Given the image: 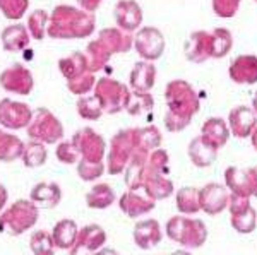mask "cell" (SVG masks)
<instances>
[{"instance_id":"cell-31","label":"cell","mask_w":257,"mask_h":255,"mask_svg":"<svg viewBox=\"0 0 257 255\" xmlns=\"http://www.w3.org/2000/svg\"><path fill=\"white\" fill-rule=\"evenodd\" d=\"M144 192L155 200H163L168 199L173 194V182L167 178V175H156V176H148L143 183Z\"/></svg>"},{"instance_id":"cell-35","label":"cell","mask_w":257,"mask_h":255,"mask_svg":"<svg viewBox=\"0 0 257 255\" xmlns=\"http://www.w3.org/2000/svg\"><path fill=\"white\" fill-rule=\"evenodd\" d=\"M168 163L170 156L165 149L156 147L148 154L146 166H144V180L148 176H156V175H167L168 173ZM144 183V182H143Z\"/></svg>"},{"instance_id":"cell-51","label":"cell","mask_w":257,"mask_h":255,"mask_svg":"<svg viewBox=\"0 0 257 255\" xmlns=\"http://www.w3.org/2000/svg\"><path fill=\"white\" fill-rule=\"evenodd\" d=\"M252 170H254V195L252 197H257V166H254Z\"/></svg>"},{"instance_id":"cell-46","label":"cell","mask_w":257,"mask_h":255,"mask_svg":"<svg viewBox=\"0 0 257 255\" xmlns=\"http://www.w3.org/2000/svg\"><path fill=\"white\" fill-rule=\"evenodd\" d=\"M55 154H57V159H59L60 163H64V164H74V163L79 161V153H77V149L74 147L72 141L59 142Z\"/></svg>"},{"instance_id":"cell-49","label":"cell","mask_w":257,"mask_h":255,"mask_svg":"<svg viewBox=\"0 0 257 255\" xmlns=\"http://www.w3.org/2000/svg\"><path fill=\"white\" fill-rule=\"evenodd\" d=\"M7 199H9V192H7L6 185H4V183H0V211H2V209L6 207Z\"/></svg>"},{"instance_id":"cell-28","label":"cell","mask_w":257,"mask_h":255,"mask_svg":"<svg viewBox=\"0 0 257 255\" xmlns=\"http://www.w3.org/2000/svg\"><path fill=\"white\" fill-rule=\"evenodd\" d=\"M77 231H79V228H77L76 221L74 219H62L53 226V231H52L53 243H55L57 248L69 250L70 252V248H72L74 243H76Z\"/></svg>"},{"instance_id":"cell-45","label":"cell","mask_w":257,"mask_h":255,"mask_svg":"<svg viewBox=\"0 0 257 255\" xmlns=\"http://www.w3.org/2000/svg\"><path fill=\"white\" fill-rule=\"evenodd\" d=\"M231 48V36L226 30H216L211 36V57H225Z\"/></svg>"},{"instance_id":"cell-33","label":"cell","mask_w":257,"mask_h":255,"mask_svg":"<svg viewBox=\"0 0 257 255\" xmlns=\"http://www.w3.org/2000/svg\"><path fill=\"white\" fill-rule=\"evenodd\" d=\"M84 55H86V59H88V65L93 72H98V71H101V69H105L106 64H108L111 59V52L98 38L89 41L88 47H86Z\"/></svg>"},{"instance_id":"cell-18","label":"cell","mask_w":257,"mask_h":255,"mask_svg":"<svg viewBox=\"0 0 257 255\" xmlns=\"http://www.w3.org/2000/svg\"><path fill=\"white\" fill-rule=\"evenodd\" d=\"M115 21L118 28L127 33L139 30L143 23V11L136 0H120L115 6Z\"/></svg>"},{"instance_id":"cell-48","label":"cell","mask_w":257,"mask_h":255,"mask_svg":"<svg viewBox=\"0 0 257 255\" xmlns=\"http://www.w3.org/2000/svg\"><path fill=\"white\" fill-rule=\"evenodd\" d=\"M101 2H103V0H77V4H79L81 9H84L88 12H93V14H94V11L101 6Z\"/></svg>"},{"instance_id":"cell-12","label":"cell","mask_w":257,"mask_h":255,"mask_svg":"<svg viewBox=\"0 0 257 255\" xmlns=\"http://www.w3.org/2000/svg\"><path fill=\"white\" fill-rule=\"evenodd\" d=\"M134 47L144 60L155 62L165 52V38L156 28H141L134 38Z\"/></svg>"},{"instance_id":"cell-41","label":"cell","mask_w":257,"mask_h":255,"mask_svg":"<svg viewBox=\"0 0 257 255\" xmlns=\"http://www.w3.org/2000/svg\"><path fill=\"white\" fill-rule=\"evenodd\" d=\"M30 248L36 255H52L55 252V243H53L52 233L45 231V229L35 231L30 238Z\"/></svg>"},{"instance_id":"cell-21","label":"cell","mask_w":257,"mask_h":255,"mask_svg":"<svg viewBox=\"0 0 257 255\" xmlns=\"http://www.w3.org/2000/svg\"><path fill=\"white\" fill-rule=\"evenodd\" d=\"M156 82V67L153 65V62L149 60H143L138 62L134 65L131 72V77H128V84H131L132 91L138 93H149L153 89Z\"/></svg>"},{"instance_id":"cell-22","label":"cell","mask_w":257,"mask_h":255,"mask_svg":"<svg viewBox=\"0 0 257 255\" xmlns=\"http://www.w3.org/2000/svg\"><path fill=\"white\" fill-rule=\"evenodd\" d=\"M0 41H2V48L6 52H23L30 47V31H28L26 24H11V26L4 28L0 33Z\"/></svg>"},{"instance_id":"cell-30","label":"cell","mask_w":257,"mask_h":255,"mask_svg":"<svg viewBox=\"0 0 257 255\" xmlns=\"http://www.w3.org/2000/svg\"><path fill=\"white\" fill-rule=\"evenodd\" d=\"M134 141H136V151L151 153L153 149L161 146L163 135H161L158 127L148 125V127H141V129H134Z\"/></svg>"},{"instance_id":"cell-16","label":"cell","mask_w":257,"mask_h":255,"mask_svg":"<svg viewBox=\"0 0 257 255\" xmlns=\"http://www.w3.org/2000/svg\"><path fill=\"white\" fill-rule=\"evenodd\" d=\"M225 185L231 194L252 197L254 195V170L228 166L225 170Z\"/></svg>"},{"instance_id":"cell-40","label":"cell","mask_w":257,"mask_h":255,"mask_svg":"<svg viewBox=\"0 0 257 255\" xmlns=\"http://www.w3.org/2000/svg\"><path fill=\"white\" fill-rule=\"evenodd\" d=\"M48 19H50V14L43 9H36L28 16L26 28H28V31H30L31 40H38V41L45 40V36H47Z\"/></svg>"},{"instance_id":"cell-9","label":"cell","mask_w":257,"mask_h":255,"mask_svg":"<svg viewBox=\"0 0 257 255\" xmlns=\"http://www.w3.org/2000/svg\"><path fill=\"white\" fill-rule=\"evenodd\" d=\"M72 144L79 153V159L84 161H103L106 154V142L96 130L82 127L72 135Z\"/></svg>"},{"instance_id":"cell-2","label":"cell","mask_w":257,"mask_h":255,"mask_svg":"<svg viewBox=\"0 0 257 255\" xmlns=\"http://www.w3.org/2000/svg\"><path fill=\"white\" fill-rule=\"evenodd\" d=\"M96 30V18L74 6H57L52 11L47 26V36L53 40H81L88 38Z\"/></svg>"},{"instance_id":"cell-34","label":"cell","mask_w":257,"mask_h":255,"mask_svg":"<svg viewBox=\"0 0 257 255\" xmlns=\"http://www.w3.org/2000/svg\"><path fill=\"white\" fill-rule=\"evenodd\" d=\"M24 151V142L18 135L9 134L6 130H0V161L11 163L19 159Z\"/></svg>"},{"instance_id":"cell-39","label":"cell","mask_w":257,"mask_h":255,"mask_svg":"<svg viewBox=\"0 0 257 255\" xmlns=\"http://www.w3.org/2000/svg\"><path fill=\"white\" fill-rule=\"evenodd\" d=\"M76 110H77V115L84 120H99L101 115L105 113L103 112V106L99 103L96 94H91V96H81L77 100V105H76Z\"/></svg>"},{"instance_id":"cell-5","label":"cell","mask_w":257,"mask_h":255,"mask_svg":"<svg viewBox=\"0 0 257 255\" xmlns=\"http://www.w3.org/2000/svg\"><path fill=\"white\" fill-rule=\"evenodd\" d=\"M28 135L31 141H38L47 144H57L64 137V125L48 108L40 106L33 110L31 120L26 127Z\"/></svg>"},{"instance_id":"cell-25","label":"cell","mask_w":257,"mask_h":255,"mask_svg":"<svg viewBox=\"0 0 257 255\" xmlns=\"http://www.w3.org/2000/svg\"><path fill=\"white\" fill-rule=\"evenodd\" d=\"M98 40L108 48L111 55L113 53H127L134 43L132 36H128L127 31L120 30V28H105L98 33Z\"/></svg>"},{"instance_id":"cell-27","label":"cell","mask_w":257,"mask_h":255,"mask_svg":"<svg viewBox=\"0 0 257 255\" xmlns=\"http://www.w3.org/2000/svg\"><path fill=\"white\" fill-rule=\"evenodd\" d=\"M185 55L194 64H201L211 57V36L206 33H194L185 45Z\"/></svg>"},{"instance_id":"cell-36","label":"cell","mask_w":257,"mask_h":255,"mask_svg":"<svg viewBox=\"0 0 257 255\" xmlns=\"http://www.w3.org/2000/svg\"><path fill=\"white\" fill-rule=\"evenodd\" d=\"M21 159H23V163L26 168H40L47 163L48 151L43 142L31 141V142L24 144V151H23Z\"/></svg>"},{"instance_id":"cell-1","label":"cell","mask_w":257,"mask_h":255,"mask_svg":"<svg viewBox=\"0 0 257 255\" xmlns=\"http://www.w3.org/2000/svg\"><path fill=\"white\" fill-rule=\"evenodd\" d=\"M165 100H167L168 110L163 120L168 132H182L201 108L199 94L184 79L168 82L165 89Z\"/></svg>"},{"instance_id":"cell-42","label":"cell","mask_w":257,"mask_h":255,"mask_svg":"<svg viewBox=\"0 0 257 255\" xmlns=\"http://www.w3.org/2000/svg\"><path fill=\"white\" fill-rule=\"evenodd\" d=\"M96 72L93 71H88L84 74H81V76L74 77V79L67 81V89L72 94H76V96H84V94H88L89 91H93L94 84H96V76H94Z\"/></svg>"},{"instance_id":"cell-50","label":"cell","mask_w":257,"mask_h":255,"mask_svg":"<svg viewBox=\"0 0 257 255\" xmlns=\"http://www.w3.org/2000/svg\"><path fill=\"white\" fill-rule=\"evenodd\" d=\"M250 139H252V146H254V149L257 151V125H255V129L252 130Z\"/></svg>"},{"instance_id":"cell-24","label":"cell","mask_w":257,"mask_h":255,"mask_svg":"<svg viewBox=\"0 0 257 255\" xmlns=\"http://www.w3.org/2000/svg\"><path fill=\"white\" fill-rule=\"evenodd\" d=\"M230 77L237 84H255L257 82V57H238L230 67Z\"/></svg>"},{"instance_id":"cell-23","label":"cell","mask_w":257,"mask_h":255,"mask_svg":"<svg viewBox=\"0 0 257 255\" xmlns=\"http://www.w3.org/2000/svg\"><path fill=\"white\" fill-rule=\"evenodd\" d=\"M30 199L41 209L57 207L62 200V188L59 183L40 182L31 188Z\"/></svg>"},{"instance_id":"cell-6","label":"cell","mask_w":257,"mask_h":255,"mask_svg":"<svg viewBox=\"0 0 257 255\" xmlns=\"http://www.w3.org/2000/svg\"><path fill=\"white\" fill-rule=\"evenodd\" d=\"M93 94L98 96V100L103 106V112L108 115H115L125 110L128 98H131V89L117 79L101 77L94 84Z\"/></svg>"},{"instance_id":"cell-26","label":"cell","mask_w":257,"mask_h":255,"mask_svg":"<svg viewBox=\"0 0 257 255\" xmlns=\"http://www.w3.org/2000/svg\"><path fill=\"white\" fill-rule=\"evenodd\" d=\"M201 135L208 142L213 144L214 147L221 149L223 146L230 139V129H228V123L219 117H211L204 123H202Z\"/></svg>"},{"instance_id":"cell-8","label":"cell","mask_w":257,"mask_h":255,"mask_svg":"<svg viewBox=\"0 0 257 255\" xmlns=\"http://www.w3.org/2000/svg\"><path fill=\"white\" fill-rule=\"evenodd\" d=\"M250 197H242L231 194L228 199V211H230V224L240 235H248L257 226V212L250 205Z\"/></svg>"},{"instance_id":"cell-20","label":"cell","mask_w":257,"mask_h":255,"mask_svg":"<svg viewBox=\"0 0 257 255\" xmlns=\"http://www.w3.org/2000/svg\"><path fill=\"white\" fill-rule=\"evenodd\" d=\"M218 147H214L213 144L206 141L202 135H197L194 137L192 141L189 142V147H187V153H189V158L192 161L194 166L197 168H208L211 166L218 158Z\"/></svg>"},{"instance_id":"cell-19","label":"cell","mask_w":257,"mask_h":255,"mask_svg":"<svg viewBox=\"0 0 257 255\" xmlns=\"http://www.w3.org/2000/svg\"><path fill=\"white\" fill-rule=\"evenodd\" d=\"M132 236L139 248L149 250L163 240V231H161V224L156 219H143L138 221V224L134 226Z\"/></svg>"},{"instance_id":"cell-37","label":"cell","mask_w":257,"mask_h":255,"mask_svg":"<svg viewBox=\"0 0 257 255\" xmlns=\"http://www.w3.org/2000/svg\"><path fill=\"white\" fill-rule=\"evenodd\" d=\"M177 209L180 214H197L201 211L199 204V188L184 187L177 192Z\"/></svg>"},{"instance_id":"cell-44","label":"cell","mask_w":257,"mask_h":255,"mask_svg":"<svg viewBox=\"0 0 257 255\" xmlns=\"http://www.w3.org/2000/svg\"><path fill=\"white\" fill-rule=\"evenodd\" d=\"M105 173V163L103 161H77V175L84 182H96V180Z\"/></svg>"},{"instance_id":"cell-14","label":"cell","mask_w":257,"mask_h":255,"mask_svg":"<svg viewBox=\"0 0 257 255\" xmlns=\"http://www.w3.org/2000/svg\"><path fill=\"white\" fill-rule=\"evenodd\" d=\"M118 207L128 217H139L151 212L156 207V200L151 199L144 188H128L118 199Z\"/></svg>"},{"instance_id":"cell-47","label":"cell","mask_w":257,"mask_h":255,"mask_svg":"<svg viewBox=\"0 0 257 255\" xmlns=\"http://www.w3.org/2000/svg\"><path fill=\"white\" fill-rule=\"evenodd\" d=\"M238 6V0H214V9L219 16H231Z\"/></svg>"},{"instance_id":"cell-7","label":"cell","mask_w":257,"mask_h":255,"mask_svg":"<svg viewBox=\"0 0 257 255\" xmlns=\"http://www.w3.org/2000/svg\"><path fill=\"white\" fill-rule=\"evenodd\" d=\"M136 151L134 129L118 130L110 141V153L106 154V170L110 175H120L131 161Z\"/></svg>"},{"instance_id":"cell-17","label":"cell","mask_w":257,"mask_h":255,"mask_svg":"<svg viewBox=\"0 0 257 255\" xmlns=\"http://www.w3.org/2000/svg\"><path fill=\"white\" fill-rule=\"evenodd\" d=\"M257 125V115L248 106H235L228 113V129L230 134H233L238 139H245L252 134V130Z\"/></svg>"},{"instance_id":"cell-10","label":"cell","mask_w":257,"mask_h":255,"mask_svg":"<svg viewBox=\"0 0 257 255\" xmlns=\"http://www.w3.org/2000/svg\"><path fill=\"white\" fill-rule=\"evenodd\" d=\"M33 110L26 103L14 101L11 98L0 100V125L9 130L26 129L31 120Z\"/></svg>"},{"instance_id":"cell-15","label":"cell","mask_w":257,"mask_h":255,"mask_svg":"<svg viewBox=\"0 0 257 255\" xmlns=\"http://www.w3.org/2000/svg\"><path fill=\"white\" fill-rule=\"evenodd\" d=\"M106 243V231L99 224H86L77 231L76 243L70 253H94Z\"/></svg>"},{"instance_id":"cell-4","label":"cell","mask_w":257,"mask_h":255,"mask_svg":"<svg viewBox=\"0 0 257 255\" xmlns=\"http://www.w3.org/2000/svg\"><path fill=\"white\" fill-rule=\"evenodd\" d=\"M165 231L170 240L185 248H199L208 240V228L196 217L173 216L172 219H168Z\"/></svg>"},{"instance_id":"cell-29","label":"cell","mask_w":257,"mask_h":255,"mask_svg":"<svg viewBox=\"0 0 257 255\" xmlns=\"http://www.w3.org/2000/svg\"><path fill=\"white\" fill-rule=\"evenodd\" d=\"M59 69H60L62 76H64L67 81L91 71L89 65H88V59H86V55L82 52H72L70 55L60 59Z\"/></svg>"},{"instance_id":"cell-11","label":"cell","mask_w":257,"mask_h":255,"mask_svg":"<svg viewBox=\"0 0 257 255\" xmlns=\"http://www.w3.org/2000/svg\"><path fill=\"white\" fill-rule=\"evenodd\" d=\"M0 86L6 91L14 94H31L35 88V79H33V72L28 67L21 64H14L7 67L6 71L0 72Z\"/></svg>"},{"instance_id":"cell-3","label":"cell","mask_w":257,"mask_h":255,"mask_svg":"<svg viewBox=\"0 0 257 255\" xmlns=\"http://www.w3.org/2000/svg\"><path fill=\"white\" fill-rule=\"evenodd\" d=\"M40 207L31 199H19L0 214V233L21 236L38 223Z\"/></svg>"},{"instance_id":"cell-32","label":"cell","mask_w":257,"mask_h":255,"mask_svg":"<svg viewBox=\"0 0 257 255\" xmlns=\"http://www.w3.org/2000/svg\"><path fill=\"white\" fill-rule=\"evenodd\" d=\"M117 195L108 183H96L86 194V204L91 209H106L115 202Z\"/></svg>"},{"instance_id":"cell-43","label":"cell","mask_w":257,"mask_h":255,"mask_svg":"<svg viewBox=\"0 0 257 255\" xmlns=\"http://www.w3.org/2000/svg\"><path fill=\"white\" fill-rule=\"evenodd\" d=\"M30 0H0V11L9 21H21L26 16Z\"/></svg>"},{"instance_id":"cell-13","label":"cell","mask_w":257,"mask_h":255,"mask_svg":"<svg viewBox=\"0 0 257 255\" xmlns=\"http://www.w3.org/2000/svg\"><path fill=\"white\" fill-rule=\"evenodd\" d=\"M230 199V190L226 185L211 182L206 183L202 188H199V204H201V211H204L209 216H216L223 212L228 205Z\"/></svg>"},{"instance_id":"cell-52","label":"cell","mask_w":257,"mask_h":255,"mask_svg":"<svg viewBox=\"0 0 257 255\" xmlns=\"http://www.w3.org/2000/svg\"><path fill=\"white\" fill-rule=\"evenodd\" d=\"M252 106H254V108H252V110H254L255 115H257V93L254 94V100H252Z\"/></svg>"},{"instance_id":"cell-38","label":"cell","mask_w":257,"mask_h":255,"mask_svg":"<svg viewBox=\"0 0 257 255\" xmlns=\"http://www.w3.org/2000/svg\"><path fill=\"white\" fill-rule=\"evenodd\" d=\"M153 106H155V98H153L151 93L132 91L125 106V112L132 117H144V115L151 112Z\"/></svg>"}]
</instances>
